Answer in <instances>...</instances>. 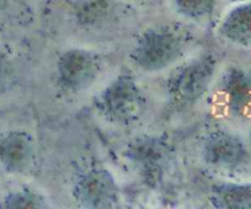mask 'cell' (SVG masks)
Wrapping results in <instances>:
<instances>
[{
    "label": "cell",
    "mask_w": 251,
    "mask_h": 209,
    "mask_svg": "<svg viewBox=\"0 0 251 209\" xmlns=\"http://www.w3.org/2000/svg\"><path fill=\"white\" fill-rule=\"evenodd\" d=\"M220 95L226 108L237 117H251V75L243 69H228L220 83Z\"/></svg>",
    "instance_id": "52a82bcc"
},
{
    "label": "cell",
    "mask_w": 251,
    "mask_h": 209,
    "mask_svg": "<svg viewBox=\"0 0 251 209\" xmlns=\"http://www.w3.org/2000/svg\"><path fill=\"white\" fill-rule=\"evenodd\" d=\"M218 208H251V184H223L213 193Z\"/></svg>",
    "instance_id": "8fae6325"
},
{
    "label": "cell",
    "mask_w": 251,
    "mask_h": 209,
    "mask_svg": "<svg viewBox=\"0 0 251 209\" xmlns=\"http://www.w3.org/2000/svg\"><path fill=\"white\" fill-rule=\"evenodd\" d=\"M203 159L221 170H234L244 165L248 151L237 135L228 132L212 133L203 144Z\"/></svg>",
    "instance_id": "8992f818"
},
{
    "label": "cell",
    "mask_w": 251,
    "mask_h": 209,
    "mask_svg": "<svg viewBox=\"0 0 251 209\" xmlns=\"http://www.w3.org/2000/svg\"><path fill=\"white\" fill-rule=\"evenodd\" d=\"M34 142L27 132H12L0 140V162L10 172H24L33 159Z\"/></svg>",
    "instance_id": "ba28073f"
},
{
    "label": "cell",
    "mask_w": 251,
    "mask_h": 209,
    "mask_svg": "<svg viewBox=\"0 0 251 209\" xmlns=\"http://www.w3.org/2000/svg\"><path fill=\"white\" fill-rule=\"evenodd\" d=\"M227 41L242 47H251V4L234 10L221 26Z\"/></svg>",
    "instance_id": "9c48e42d"
},
{
    "label": "cell",
    "mask_w": 251,
    "mask_h": 209,
    "mask_svg": "<svg viewBox=\"0 0 251 209\" xmlns=\"http://www.w3.org/2000/svg\"><path fill=\"white\" fill-rule=\"evenodd\" d=\"M250 140H251V133H250Z\"/></svg>",
    "instance_id": "5bb4252c"
},
{
    "label": "cell",
    "mask_w": 251,
    "mask_h": 209,
    "mask_svg": "<svg viewBox=\"0 0 251 209\" xmlns=\"http://www.w3.org/2000/svg\"><path fill=\"white\" fill-rule=\"evenodd\" d=\"M7 59L4 54L0 52V85L2 84L4 79L6 78V74H7Z\"/></svg>",
    "instance_id": "4fadbf2b"
},
{
    "label": "cell",
    "mask_w": 251,
    "mask_h": 209,
    "mask_svg": "<svg viewBox=\"0 0 251 209\" xmlns=\"http://www.w3.org/2000/svg\"><path fill=\"white\" fill-rule=\"evenodd\" d=\"M97 108L112 122L131 124L144 113L145 96L134 79L120 75L102 91L97 100Z\"/></svg>",
    "instance_id": "6da1fadb"
},
{
    "label": "cell",
    "mask_w": 251,
    "mask_h": 209,
    "mask_svg": "<svg viewBox=\"0 0 251 209\" xmlns=\"http://www.w3.org/2000/svg\"><path fill=\"white\" fill-rule=\"evenodd\" d=\"M183 52V43L176 34L167 31H152L144 34L132 52L139 68L157 71L176 63Z\"/></svg>",
    "instance_id": "3957f363"
},
{
    "label": "cell",
    "mask_w": 251,
    "mask_h": 209,
    "mask_svg": "<svg viewBox=\"0 0 251 209\" xmlns=\"http://www.w3.org/2000/svg\"><path fill=\"white\" fill-rule=\"evenodd\" d=\"M215 71L216 59L211 56L200 57L172 74L168 84L169 91L180 102H195L210 88Z\"/></svg>",
    "instance_id": "7a4b0ae2"
},
{
    "label": "cell",
    "mask_w": 251,
    "mask_h": 209,
    "mask_svg": "<svg viewBox=\"0 0 251 209\" xmlns=\"http://www.w3.org/2000/svg\"><path fill=\"white\" fill-rule=\"evenodd\" d=\"M127 156L139 164L144 171L151 172L152 177L158 174L161 160L164 157V145L156 139H141L131 144L127 150Z\"/></svg>",
    "instance_id": "30bf717a"
},
{
    "label": "cell",
    "mask_w": 251,
    "mask_h": 209,
    "mask_svg": "<svg viewBox=\"0 0 251 209\" xmlns=\"http://www.w3.org/2000/svg\"><path fill=\"white\" fill-rule=\"evenodd\" d=\"M117 184L103 169H93L80 177L74 188L76 199L87 208H108L117 202Z\"/></svg>",
    "instance_id": "5b68a950"
},
{
    "label": "cell",
    "mask_w": 251,
    "mask_h": 209,
    "mask_svg": "<svg viewBox=\"0 0 251 209\" xmlns=\"http://www.w3.org/2000/svg\"><path fill=\"white\" fill-rule=\"evenodd\" d=\"M44 206V199L38 193L31 191L15 192L4 201V207L6 208H42Z\"/></svg>",
    "instance_id": "7c38bea8"
},
{
    "label": "cell",
    "mask_w": 251,
    "mask_h": 209,
    "mask_svg": "<svg viewBox=\"0 0 251 209\" xmlns=\"http://www.w3.org/2000/svg\"><path fill=\"white\" fill-rule=\"evenodd\" d=\"M100 68V60L95 53L80 48L69 49L58 60V80L65 90H83L96 80Z\"/></svg>",
    "instance_id": "277c9868"
}]
</instances>
